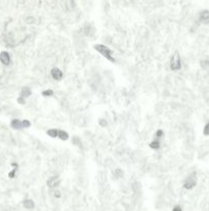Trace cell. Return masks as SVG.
Listing matches in <instances>:
<instances>
[{"label": "cell", "mask_w": 209, "mask_h": 211, "mask_svg": "<svg viewBox=\"0 0 209 211\" xmlns=\"http://www.w3.org/2000/svg\"><path fill=\"white\" fill-rule=\"evenodd\" d=\"M94 49H96V51H98L103 57H105L108 61L116 63V59L113 56L114 51L108 46H106V44H96V46H94Z\"/></svg>", "instance_id": "cell-1"}, {"label": "cell", "mask_w": 209, "mask_h": 211, "mask_svg": "<svg viewBox=\"0 0 209 211\" xmlns=\"http://www.w3.org/2000/svg\"><path fill=\"white\" fill-rule=\"evenodd\" d=\"M198 183V176H197V172L193 171L190 174H188V176L186 177V179L184 180V183H182V188L187 191H191L194 188H196Z\"/></svg>", "instance_id": "cell-2"}, {"label": "cell", "mask_w": 209, "mask_h": 211, "mask_svg": "<svg viewBox=\"0 0 209 211\" xmlns=\"http://www.w3.org/2000/svg\"><path fill=\"white\" fill-rule=\"evenodd\" d=\"M169 68L171 71L176 72V71H180L182 68V60L180 58V55L178 51H175L173 55L171 56L169 61Z\"/></svg>", "instance_id": "cell-3"}, {"label": "cell", "mask_w": 209, "mask_h": 211, "mask_svg": "<svg viewBox=\"0 0 209 211\" xmlns=\"http://www.w3.org/2000/svg\"><path fill=\"white\" fill-rule=\"evenodd\" d=\"M78 31L82 34L84 37H93V36L96 35V28L93 27V25H91V24H89V23H86V24H84Z\"/></svg>", "instance_id": "cell-4"}, {"label": "cell", "mask_w": 209, "mask_h": 211, "mask_svg": "<svg viewBox=\"0 0 209 211\" xmlns=\"http://www.w3.org/2000/svg\"><path fill=\"white\" fill-rule=\"evenodd\" d=\"M62 184V179L60 178V175H50L46 180V186L49 189H59Z\"/></svg>", "instance_id": "cell-5"}, {"label": "cell", "mask_w": 209, "mask_h": 211, "mask_svg": "<svg viewBox=\"0 0 209 211\" xmlns=\"http://www.w3.org/2000/svg\"><path fill=\"white\" fill-rule=\"evenodd\" d=\"M50 77L55 81H61L64 77V72L59 67H52L50 69Z\"/></svg>", "instance_id": "cell-6"}, {"label": "cell", "mask_w": 209, "mask_h": 211, "mask_svg": "<svg viewBox=\"0 0 209 211\" xmlns=\"http://www.w3.org/2000/svg\"><path fill=\"white\" fill-rule=\"evenodd\" d=\"M198 22L202 24H209V10L203 9L200 12L198 17Z\"/></svg>", "instance_id": "cell-7"}, {"label": "cell", "mask_w": 209, "mask_h": 211, "mask_svg": "<svg viewBox=\"0 0 209 211\" xmlns=\"http://www.w3.org/2000/svg\"><path fill=\"white\" fill-rule=\"evenodd\" d=\"M23 206L27 210H33L36 207V203L33 199H25L23 201Z\"/></svg>", "instance_id": "cell-8"}, {"label": "cell", "mask_w": 209, "mask_h": 211, "mask_svg": "<svg viewBox=\"0 0 209 211\" xmlns=\"http://www.w3.org/2000/svg\"><path fill=\"white\" fill-rule=\"evenodd\" d=\"M112 175H113V177L115 178L116 180H118V179H123L125 173H124V171L121 169V168H117V167H116L115 169H113Z\"/></svg>", "instance_id": "cell-9"}, {"label": "cell", "mask_w": 209, "mask_h": 211, "mask_svg": "<svg viewBox=\"0 0 209 211\" xmlns=\"http://www.w3.org/2000/svg\"><path fill=\"white\" fill-rule=\"evenodd\" d=\"M151 149L154 150H159L161 149V146H162V143H161V140H157V139H153V141L150 142L149 144Z\"/></svg>", "instance_id": "cell-10"}, {"label": "cell", "mask_w": 209, "mask_h": 211, "mask_svg": "<svg viewBox=\"0 0 209 211\" xmlns=\"http://www.w3.org/2000/svg\"><path fill=\"white\" fill-rule=\"evenodd\" d=\"M96 178H98V182L101 184V186H105L106 180H107V175H106V173H105L104 171L98 172Z\"/></svg>", "instance_id": "cell-11"}, {"label": "cell", "mask_w": 209, "mask_h": 211, "mask_svg": "<svg viewBox=\"0 0 209 211\" xmlns=\"http://www.w3.org/2000/svg\"><path fill=\"white\" fill-rule=\"evenodd\" d=\"M72 144L73 145H75V146H77V147L81 148V149H82V147H83L82 139H81L80 137H78V136H73L72 137Z\"/></svg>", "instance_id": "cell-12"}, {"label": "cell", "mask_w": 209, "mask_h": 211, "mask_svg": "<svg viewBox=\"0 0 209 211\" xmlns=\"http://www.w3.org/2000/svg\"><path fill=\"white\" fill-rule=\"evenodd\" d=\"M104 165H105V167L110 168V169H112V170L116 168L115 162H114V160L112 158H106L104 161Z\"/></svg>", "instance_id": "cell-13"}, {"label": "cell", "mask_w": 209, "mask_h": 211, "mask_svg": "<svg viewBox=\"0 0 209 211\" xmlns=\"http://www.w3.org/2000/svg\"><path fill=\"white\" fill-rule=\"evenodd\" d=\"M0 59H1V62L4 64V65H8V64L10 63V56L8 55L6 51H3V53H1Z\"/></svg>", "instance_id": "cell-14"}, {"label": "cell", "mask_w": 209, "mask_h": 211, "mask_svg": "<svg viewBox=\"0 0 209 211\" xmlns=\"http://www.w3.org/2000/svg\"><path fill=\"white\" fill-rule=\"evenodd\" d=\"M22 97H24V98L28 99L29 97H31L32 95V91L31 89H30L29 87H24L23 89H22Z\"/></svg>", "instance_id": "cell-15"}, {"label": "cell", "mask_w": 209, "mask_h": 211, "mask_svg": "<svg viewBox=\"0 0 209 211\" xmlns=\"http://www.w3.org/2000/svg\"><path fill=\"white\" fill-rule=\"evenodd\" d=\"M46 133L49 137H51V138H57V135H59V129H55V128L48 129Z\"/></svg>", "instance_id": "cell-16"}, {"label": "cell", "mask_w": 209, "mask_h": 211, "mask_svg": "<svg viewBox=\"0 0 209 211\" xmlns=\"http://www.w3.org/2000/svg\"><path fill=\"white\" fill-rule=\"evenodd\" d=\"M164 131L162 130V129H158V130L155 132L154 134V139H157V140H161L162 141V139L164 138Z\"/></svg>", "instance_id": "cell-17"}, {"label": "cell", "mask_w": 209, "mask_h": 211, "mask_svg": "<svg viewBox=\"0 0 209 211\" xmlns=\"http://www.w3.org/2000/svg\"><path fill=\"white\" fill-rule=\"evenodd\" d=\"M11 127L16 130H21V129H24L23 128V123L22 120H14L11 122Z\"/></svg>", "instance_id": "cell-18"}, {"label": "cell", "mask_w": 209, "mask_h": 211, "mask_svg": "<svg viewBox=\"0 0 209 211\" xmlns=\"http://www.w3.org/2000/svg\"><path fill=\"white\" fill-rule=\"evenodd\" d=\"M155 111H156V113H158V115H161V113L164 111V103L163 102L157 103V104L155 105Z\"/></svg>", "instance_id": "cell-19"}, {"label": "cell", "mask_w": 209, "mask_h": 211, "mask_svg": "<svg viewBox=\"0 0 209 211\" xmlns=\"http://www.w3.org/2000/svg\"><path fill=\"white\" fill-rule=\"evenodd\" d=\"M57 137H59L61 140L66 141L69 139V134L68 132H66L65 130H59V135H57Z\"/></svg>", "instance_id": "cell-20"}, {"label": "cell", "mask_w": 209, "mask_h": 211, "mask_svg": "<svg viewBox=\"0 0 209 211\" xmlns=\"http://www.w3.org/2000/svg\"><path fill=\"white\" fill-rule=\"evenodd\" d=\"M113 39L114 38L112 37V36L110 35H105L104 37H103V41H104V44L106 46H112V44H113Z\"/></svg>", "instance_id": "cell-21"}, {"label": "cell", "mask_w": 209, "mask_h": 211, "mask_svg": "<svg viewBox=\"0 0 209 211\" xmlns=\"http://www.w3.org/2000/svg\"><path fill=\"white\" fill-rule=\"evenodd\" d=\"M25 22L28 24V25H34V24H37V19L34 16H28L27 18L25 19Z\"/></svg>", "instance_id": "cell-22"}, {"label": "cell", "mask_w": 209, "mask_h": 211, "mask_svg": "<svg viewBox=\"0 0 209 211\" xmlns=\"http://www.w3.org/2000/svg\"><path fill=\"white\" fill-rule=\"evenodd\" d=\"M109 120H108L107 117H101L100 120H98V125H100V127H102V128H107L108 126H109Z\"/></svg>", "instance_id": "cell-23"}, {"label": "cell", "mask_w": 209, "mask_h": 211, "mask_svg": "<svg viewBox=\"0 0 209 211\" xmlns=\"http://www.w3.org/2000/svg\"><path fill=\"white\" fill-rule=\"evenodd\" d=\"M200 66L203 70H208L209 69V60L208 59H204L201 60L200 62Z\"/></svg>", "instance_id": "cell-24"}, {"label": "cell", "mask_w": 209, "mask_h": 211, "mask_svg": "<svg viewBox=\"0 0 209 211\" xmlns=\"http://www.w3.org/2000/svg\"><path fill=\"white\" fill-rule=\"evenodd\" d=\"M41 95L43 97H52L53 95H55V91L51 89H46L44 90V91H42Z\"/></svg>", "instance_id": "cell-25"}, {"label": "cell", "mask_w": 209, "mask_h": 211, "mask_svg": "<svg viewBox=\"0 0 209 211\" xmlns=\"http://www.w3.org/2000/svg\"><path fill=\"white\" fill-rule=\"evenodd\" d=\"M203 134H204V136H209V122L205 125V126H204Z\"/></svg>", "instance_id": "cell-26"}, {"label": "cell", "mask_w": 209, "mask_h": 211, "mask_svg": "<svg viewBox=\"0 0 209 211\" xmlns=\"http://www.w3.org/2000/svg\"><path fill=\"white\" fill-rule=\"evenodd\" d=\"M22 123H23V128L24 129H27V128H30L31 127V122L28 120H22Z\"/></svg>", "instance_id": "cell-27"}, {"label": "cell", "mask_w": 209, "mask_h": 211, "mask_svg": "<svg viewBox=\"0 0 209 211\" xmlns=\"http://www.w3.org/2000/svg\"><path fill=\"white\" fill-rule=\"evenodd\" d=\"M110 9H111V5H110V3H109V2H107V1H106L105 3H104V10H105L106 12H108Z\"/></svg>", "instance_id": "cell-28"}, {"label": "cell", "mask_w": 209, "mask_h": 211, "mask_svg": "<svg viewBox=\"0 0 209 211\" xmlns=\"http://www.w3.org/2000/svg\"><path fill=\"white\" fill-rule=\"evenodd\" d=\"M171 211H182V207L180 205H178V204H176V205H174L172 207Z\"/></svg>", "instance_id": "cell-29"}, {"label": "cell", "mask_w": 209, "mask_h": 211, "mask_svg": "<svg viewBox=\"0 0 209 211\" xmlns=\"http://www.w3.org/2000/svg\"><path fill=\"white\" fill-rule=\"evenodd\" d=\"M18 101H19V103H21V104H25L26 103V98H24V97H19V99H18Z\"/></svg>", "instance_id": "cell-30"}]
</instances>
